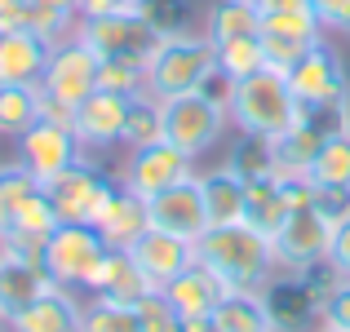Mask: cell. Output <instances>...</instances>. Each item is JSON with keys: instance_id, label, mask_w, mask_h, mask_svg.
<instances>
[{"instance_id": "6da1fadb", "label": "cell", "mask_w": 350, "mask_h": 332, "mask_svg": "<svg viewBox=\"0 0 350 332\" xmlns=\"http://www.w3.org/2000/svg\"><path fill=\"white\" fill-rule=\"evenodd\" d=\"M196 262L208 266L226 288H248L262 292L266 279H271L280 266H275V244L253 230L248 221H231V226H208L204 235L196 239Z\"/></svg>"}, {"instance_id": "7a4b0ae2", "label": "cell", "mask_w": 350, "mask_h": 332, "mask_svg": "<svg viewBox=\"0 0 350 332\" xmlns=\"http://www.w3.org/2000/svg\"><path fill=\"white\" fill-rule=\"evenodd\" d=\"M217 85V44L204 31H178L160 36L146 53V94L155 102L196 94V89Z\"/></svg>"}, {"instance_id": "3957f363", "label": "cell", "mask_w": 350, "mask_h": 332, "mask_svg": "<svg viewBox=\"0 0 350 332\" xmlns=\"http://www.w3.org/2000/svg\"><path fill=\"white\" fill-rule=\"evenodd\" d=\"M226 115L248 137H280L301 120V102L293 98L284 71H253V76L226 85Z\"/></svg>"}, {"instance_id": "277c9868", "label": "cell", "mask_w": 350, "mask_h": 332, "mask_svg": "<svg viewBox=\"0 0 350 332\" xmlns=\"http://www.w3.org/2000/svg\"><path fill=\"white\" fill-rule=\"evenodd\" d=\"M164 107V142H173L182 155L200 160L204 151H213L222 142L226 124V85L222 89H196V94H182V98H169Z\"/></svg>"}, {"instance_id": "5b68a950", "label": "cell", "mask_w": 350, "mask_h": 332, "mask_svg": "<svg viewBox=\"0 0 350 332\" xmlns=\"http://www.w3.org/2000/svg\"><path fill=\"white\" fill-rule=\"evenodd\" d=\"M111 191H116V182L107 178V169L94 164V160H85V155H80L71 169H62L58 178L44 182V195H49L58 221H85V226L98 221L103 204L111 199Z\"/></svg>"}, {"instance_id": "8992f818", "label": "cell", "mask_w": 350, "mask_h": 332, "mask_svg": "<svg viewBox=\"0 0 350 332\" xmlns=\"http://www.w3.org/2000/svg\"><path fill=\"white\" fill-rule=\"evenodd\" d=\"M103 257H107V244L94 226H85V221H62L49 235V244H44V275H49L58 288H85Z\"/></svg>"}, {"instance_id": "52a82bcc", "label": "cell", "mask_w": 350, "mask_h": 332, "mask_svg": "<svg viewBox=\"0 0 350 332\" xmlns=\"http://www.w3.org/2000/svg\"><path fill=\"white\" fill-rule=\"evenodd\" d=\"M288 89L301 107H328V102H350V76L342 53L328 40H315L288 71Z\"/></svg>"}, {"instance_id": "ba28073f", "label": "cell", "mask_w": 350, "mask_h": 332, "mask_svg": "<svg viewBox=\"0 0 350 332\" xmlns=\"http://www.w3.org/2000/svg\"><path fill=\"white\" fill-rule=\"evenodd\" d=\"M98 62H103V58H98L80 36L58 40L49 49V62H44L40 94L44 98H58V102H67V107H80L98 89Z\"/></svg>"}, {"instance_id": "9c48e42d", "label": "cell", "mask_w": 350, "mask_h": 332, "mask_svg": "<svg viewBox=\"0 0 350 332\" xmlns=\"http://www.w3.org/2000/svg\"><path fill=\"white\" fill-rule=\"evenodd\" d=\"M187 178H200L196 160L182 155L173 142H151V146H133V151H129L124 173H120V186H129L142 199H151V195L178 186V182H187Z\"/></svg>"}, {"instance_id": "30bf717a", "label": "cell", "mask_w": 350, "mask_h": 332, "mask_svg": "<svg viewBox=\"0 0 350 332\" xmlns=\"http://www.w3.org/2000/svg\"><path fill=\"white\" fill-rule=\"evenodd\" d=\"M76 36L98 53V58H146L155 49V27L142 14H94L80 18Z\"/></svg>"}, {"instance_id": "8fae6325", "label": "cell", "mask_w": 350, "mask_h": 332, "mask_svg": "<svg viewBox=\"0 0 350 332\" xmlns=\"http://www.w3.org/2000/svg\"><path fill=\"white\" fill-rule=\"evenodd\" d=\"M328 235H333V226H328V217L319 213V208H293V213L284 217L280 235L271 239L275 266H280V271H293V275L319 266L324 253H328Z\"/></svg>"}, {"instance_id": "7c38bea8", "label": "cell", "mask_w": 350, "mask_h": 332, "mask_svg": "<svg viewBox=\"0 0 350 332\" xmlns=\"http://www.w3.org/2000/svg\"><path fill=\"white\" fill-rule=\"evenodd\" d=\"M146 213H151L155 230L178 235V239H187V244H196V239L208 230V208H204L200 178H187V182H178V186L151 195V199H146Z\"/></svg>"}, {"instance_id": "4fadbf2b", "label": "cell", "mask_w": 350, "mask_h": 332, "mask_svg": "<svg viewBox=\"0 0 350 332\" xmlns=\"http://www.w3.org/2000/svg\"><path fill=\"white\" fill-rule=\"evenodd\" d=\"M14 142H18V160H23L40 182L58 178L62 169H71V164L85 155V146L76 142V133H71L67 124H49V120H36V124L27 128L23 137H14Z\"/></svg>"}, {"instance_id": "5bb4252c", "label": "cell", "mask_w": 350, "mask_h": 332, "mask_svg": "<svg viewBox=\"0 0 350 332\" xmlns=\"http://www.w3.org/2000/svg\"><path fill=\"white\" fill-rule=\"evenodd\" d=\"M129 107H133V98L111 94V89H94V94L76 107V120H71L76 142L85 146V151H107V146H120Z\"/></svg>"}, {"instance_id": "9a60e30c", "label": "cell", "mask_w": 350, "mask_h": 332, "mask_svg": "<svg viewBox=\"0 0 350 332\" xmlns=\"http://www.w3.org/2000/svg\"><path fill=\"white\" fill-rule=\"evenodd\" d=\"M129 253H133L137 271L151 279L155 292H164L191 262H196V244H187V239H178V235H164V230H155V226L146 230Z\"/></svg>"}, {"instance_id": "2e32d148", "label": "cell", "mask_w": 350, "mask_h": 332, "mask_svg": "<svg viewBox=\"0 0 350 332\" xmlns=\"http://www.w3.org/2000/svg\"><path fill=\"white\" fill-rule=\"evenodd\" d=\"M94 230L103 235L107 248H133L137 239L151 230L146 199L137 195V191H129V186H120V182H116L111 199L103 204V213H98V221H94Z\"/></svg>"}, {"instance_id": "e0dca14e", "label": "cell", "mask_w": 350, "mask_h": 332, "mask_svg": "<svg viewBox=\"0 0 350 332\" xmlns=\"http://www.w3.org/2000/svg\"><path fill=\"white\" fill-rule=\"evenodd\" d=\"M85 292L124 301V306H137V301H142L146 292H155V288H151V279L137 271V262H133V253H129V248H107V257L98 262V271L89 275Z\"/></svg>"}, {"instance_id": "ac0fdd59", "label": "cell", "mask_w": 350, "mask_h": 332, "mask_svg": "<svg viewBox=\"0 0 350 332\" xmlns=\"http://www.w3.org/2000/svg\"><path fill=\"white\" fill-rule=\"evenodd\" d=\"M5 328L9 332H80L76 288H58V283H49V288H44L31 306L18 310Z\"/></svg>"}, {"instance_id": "d6986e66", "label": "cell", "mask_w": 350, "mask_h": 332, "mask_svg": "<svg viewBox=\"0 0 350 332\" xmlns=\"http://www.w3.org/2000/svg\"><path fill=\"white\" fill-rule=\"evenodd\" d=\"M226 283L217 279L208 266H200V262H191L187 271L178 275V279L164 288V297H169V306L178 310L182 319H213V310H217V301L226 297Z\"/></svg>"}, {"instance_id": "ffe728a7", "label": "cell", "mask_w": 350, "mask_h": 332, "mask_svg": "<svg viewBox=\"0 0 350 332\" xmlns=\"http://www.w3.org/2000/svg\"><path fill=\"white\" fill-rule=\"evenodd\" d=\"M49 49L36 31H0V85H40Z\"/></svg>"}, {"instance_id": "44dd1931", "label": "cell", "mask_w": 350, "mask_h": 332, "mask_svg": "<svg viewBox=\"0 0 350 332\" xmlns=\"http://www.w3.org/2000/svg\"><path fill=\"white\" fill-rule=\"evenodd\" d=\"M49 275L44 266H31V262H18V257L0 253V319H14L23 306H31L44 288H49Z\"/></svg>"}, {"instance_id": "7402d4cb", "label": "cell", "mask_w": 350, "mask_h": 332, "mask_svg": "<svg viewBox=\"0 0 350 332\" xmlns=\"http://www.w3.org/2000/svg\"><path fill=\"white\" fill-rule=\"evenodd\" d=\"M324 128L315 124V120L301 115L297 124L288 128V133L271 137V151H275V178H297V173H310V164H315L319 146H324Z\"/></svg>"}, {"instance_id": "603a6c76", "label": "cell", "mask_w": 350, "mask_h": 332, "mask_svg": "<svg viewBox=\"0 0 350 332\" xmlns=\"http://www.w3.org/2000/svg\"><path fill=\"white\" fill-rule=\"evenodd\" d=\"M284 217H288V204H284V191H280V178H253L244 182V221L253 230H262L266 239L280 235Z\"/></svg>"}, {"instance_id": "cb8c5ba5", "label": "cell", "mask_w": 350, "mask_h": 332, "mask_svg": "<svg viewBox=\"0 0 350 332\" xmlns=\"http://www.w3.org/2000/svg\"><path fill=\"white\" fill-rule=\"evenodd\" d=\"M200 191H204V208H208V226H231L244 221V178H235L231 169H213L200 173Z\"/></svg>"}, {"instance_id": "d4e9b609", "label": "cell", "mask_w": 350, "mask_h": 332, "mask_svg": "<svg viewBox=\"0 0 350 332\" xmlns=\"http://www.w3.org/2000/svg\"><path fill=\"white\" fill-rule=\"evenodd\" d=\"M213 328L217 332H275L262 292H248V288H235V292H226V297L217 301Z\"/></svg>"}, {"instance_id": "484cf974", "label": "cell", "mask_w": 350, "mask_h": 332, "mask_svg": "<svg viewBox=\"0 0 350 332\" xmlns=\"http://www.w3.org/2000/svg\"><path fill=\"white\" fill-rule=\"evenodd\" d=\"M204 36L213 44L235 40V36H262V9L257 0H213L204 18Z\"/></svg>"}, {"instance_id": "4316f807", "label": "cell", "mask_w": 350, "mask_h": 332, "mask_svg": "<svg viewBox=\"0 0 350 332\" xmlns=\"http://www.w3.org/2000/svg\"><path fill=\"white\" fill-rule=\"evenodd\" d=\"M40 120V85H0V137H23Z\"/></svg>"}, {"instance_id": "83f0119b", "label": "cell", "mask_w": 350, "mask_h": 332, "mask_svg": "<svg viewBox=\"0 0 350 332\" xmlns=\"http://www.w3.org/2000/svg\"><path fill=\"white\" fill-rule=\"evenodd\" d=\"M40 191H44V182L36 178L23 160H5V164H0V230L23 213V204L36 199Z\"/></svg>"}, {"instance_id": "f1b7e54d", "label": "cell", "mask_w": 350, "mask_h": 332, "mask_svg": "<svg viewBox=\"0 0 350 332\" xmlns=\"http://www.w3.org/2000/svg\"><path fill=\"white\" fill-rule=\"evenodd\" d=\"M266 67V53H262V36H235V40L217 44V80L222 85H235V80L253 76V71Z\"/></svg>"}, {"instance_id": "f546056e", "label": "cell", "mask_w": 350, "mask_h": 332, "mask_svg": "<svg viewBox=\"0 0 350 332\" xmlns=\"http://www.w3.org/2000/svg\"><path fill=\"white\" fill-rule=\"evenodd\" d=\"M23 9H27V31L44 36L49 44H58V40H67V36H76L80 14L67 5V0H23Z\"/></svg>"}, {"instance_id": "4dcf8cb0", "label": "cell", "mask_w": 350, "mask_h": 332, "mask_svg": "<svg viewBox=\"0 0 350 332\" xmlns=\"http://www.w3.org/2000/svg\"><path fill=\"white\" fill-rule=\"evenodd\" d=\"M80 332H142V319H137V306H124L111 297H89L80 306Z\"/></svg>"}, {"instance_id": "1f68e13d", "label": "cell", "mask_w": 350, "mask_h": 332, "mask_svg": "<svg viewBox=\"0 0 350 332\" xmlns=\"http://www.w3.org/2000/svg\"><path fill=\"white\" fill-rule=\"evenodd\" d=\"M151 142H164V107L155 102L151 94L133 98V107H129V120H124V137H120V146H151Z\"/></svg>"}, {"instance_id": "d6a6232c", "label": "cell", "mask_w": 350, "mask_h": 332, "mask_svg": "<svg viewBox=\"0 0 350 332\" xmlns=\"http://www.w3.org/2000/svg\"><path fill=\"white\" fill-rule=\"evenodd\" d=\"M310 178H315V186H350V128L324 137L315 164H310Z\"/></svg>"}, {"instance_id": "836d02e7", "label": "cell", "mask_w": 350, "mask_h": 332, "mask_svg": "<svg viewBox=\"0 0 350 332\" xmlns=\"http://www.w3.org/2000/svg\"><path fill=\"white\" fill-rule=\"evenodd\" d=\"M226 169H231L235 178H244V182L271 178V173H275L271 137H248V133H239V142L231 146V155H226Z\"/></svg>"}, {"instance_id": "e575fe53", "label": "cell", "mask_w": 350, "mask_h": 332, "mask_svg": "<svg viewBox=\"0 0 350 332\" xmlns=\"http://www.w3.org/2000/svg\"><path fill=\"white\" fill-rule=\"evenodd\" d=\"M98 89L142 98L146 94V58H103L98 62Z\"/></svg>"}, {"instance_id": "d590c367", "label": "cell", "mask_w": 350, "mask_h": 332, "mask_svg": "<svg viewBox=\"0 0 350 332\" xmlns=\"http://www.w3.org/2000/svg\"><path fill=\"white\" fill-rule=\"evenodd\" d=\"M142 18L155 27V36L191 31V27H187V18H191V0H146V5H142Z\"/></svg>"}, {"instance_id": "8d00e7d4", "label": "cell", "mask_w": 350, "mask_h": 332, "mask_svg": "<svg viewBox=\"0 0 350 332\" xmlns=\"http://www.w3.org/2000/svg\"><path fill=\"white\" fill-rule=\"evenodd\" d=\"M137 319H142V332H182V315L169 306L164 292H146L137 301Z\"/></svg>"}, {"instance_id": "74e56055", "label": "cell", "mask_w": 350, "mask_h": 332, "mask_svg": "<svg viewBox=\"0 0 350 332\" xmlns=\"http://www.w3.org/2000/svg\"><path fill=\"white\" fill-rule=\"evenodd\" d=\"M306 49H310L306 40H293V36H266L262 31V53H266V67H271V71H288Z\"/></svg>"}, {"instance_id": "f35d334b", "label": "cell", "mask_w": 350, "mask_h": 332, "mask_svg": "<svg viewBox=\"0 0 350 332\" xmlns=\"http://www.w3.org/2000/svg\"><path fill=\"white\" fill-rule=\"evenodd\" d=\"M319 324L350 332V279H337L324 292V306H319Z\"/></svg>"}, {"instance_id": "ab89813d", "label": "cell", "mask_w": 350, "mask_h": 332, "mask_svg": "<svg viewBox=\"0 0 350 332\" xmlns=\"http://www.w3.org/2000/svg\"><path fill=\"white\" fill-rule=\"evenodd\" d=\"M324 262H328V271H333L337 279H350V217H342V221L333 226Z\"/></svg>"}, {"instance_id": "60d3db41", "label": "cell", "mask_w": 350, "mask_h": 332, "mask_svg": "<svg viewBox=\"0 0 350 332\" xmlns=\"http://www.w3.org/2000/svg\"><path fill=\"white\" fill-rule=\"evenodd\" d=\"M315 208L328 217V226H337L350 217V186H315Z\"/></svg>"}, {"instance_id": "b9f144b4", "label": "cell", "mask_w": 350, "mask_h": 332, "mask_svg": "<svg viewBox=\"0 0 350 332\" xmlns=\"http://www.w3.org/2000/svg\"><path fill=\"white\" fill-rule=\"evenodd\" d=\"M310 9L324 23V31H333V36L350 31V0H310Z\"/></svg>"}, {"instance_id": "7bdbcfd3", "label": "cell", "mask_w": 350, "mask_h": 332, "mask_svg": "<svg viewBox=\"0 0 350 332\" xmlns=\"http://www.w3.org/2000/svg\"><path fill=\"white\" fill-rule=\"evenodd\" d=\"M146 0H85L80 5V18H94V14H142Z\"/></svg>"}, {"instance_id": "ee69618b", "label": "cell", "mask_w": 350, "mask_h": 332, "mask_svg": "<svg viewBox=\"0 0 350 332\" xmlns=\"http://www.w3.org/2000/svg\"><path fill=\"white\" fill-rule=\"evenodd\" d=\"M310 0H257L262 14H284V9H306Z\"/></svg>"}, {"instance_id": "f6af8a7d", "label": "cell", "mask_w": 350, "mask_h": 332, "mask_svg": "<svg viewBox=\"0 0 350 332\" xmlns=\"http://www.w3.org/2000/svg\"><path fill=\"white\" fill-rule=\"evenodd\" d=\"M182 332H213V319H182Z\"/></svg>"}, {"instance_id": "bcb514c9", "label": "cell", "mask_w": 350, "mask_h": 332, "mask_svg": "<svg viewBox=\"0 0 350 332\" xmlns=\"http://www.w3.org/2000/svg\"><path fill=\"white\" fill-rule=\"evenodd\" d=\"M310 332H342V328H328V324H315Z\"/></svg>"}, {"instance_id": "7dc6e473", "label": "cell", "mask_w": 350, "mask_h": 332, "mask_svg": "<svg viewBox=\"0 0 350 332\" xmlns=\"http://www.w3.org/2000/svg\"><path fill=\"white\" fill-rule=\"evenodd\" d=\"M67 5H71V9H76V14H80V5H85V0H67Z\"/></svg>"}, {"instance_id": "c3c4849f", "label": "cell", "mask_w": 350, "mask_h": 332, "mask_svg": "<svg viewBox=\"0 0 350 332\" xmlns=\"http://www.w3.org/2000/svg\"><path fill=\"white\" fill-rule=\"evenodd\" d=\"M9 5H14V0H0V14H5V9H9Z\"/></svg>"}, {"instance_id": "681fc988", "label": "cell", "mask_w": 350, "mask_h": 332, "mask_svg": "<svg viewBox=\"0 0 350 332\" xmlns=\"http://www.w3.org/2000/svg\"><path fill=\"white\" fill-rule=\"evenodd\" d=\"M213 332H217V328H213Z\"/></svg>"}, {"instance_id": "f907efd6", "label": "cell", "mask_w": 350, "mask_h": 332, "mask_svg": "<svg viewBox=\"0 0 350 332\" xmlns=\"http://www.w3.org/2000/svg\"><path fill=\"white\" fill-rule=\"evenodd\" d=\"M346 36H350V31H346Z\"/></svg>"}]
</instances>
